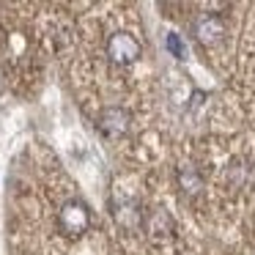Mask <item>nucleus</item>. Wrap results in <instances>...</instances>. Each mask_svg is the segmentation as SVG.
Wrapping results in <instances>:
<instances>
[{
    "mask_svg": "<svg viewBox=\"0 0 255 255\" xmlns=\"http://www.w3.org/2000/svg\"><path fill=\"white\" fill-rule=\"evenodd\" d=\"M107 58L118 66L134 63L140 58V41L132 33H113L107 39Z\"/></svg>",
    "mask_w": 255,
    "mask_h": 255,
    "instance_id": "2",
    "label": "nucleus"
},
{
    "mask_svg": "<svg viewBox=\"0 0 255 255\" xmlns=\"http://www.w3.org/2000/svg\"><path fill=\"white\" fill-rule=\"evenodd\" d=\"M167 50L176 52V58H184V47H181V41H178V36H167Z\"/></svg>",
    "mask_w": 255,
    "mask_h": 255,
    "instance_id": "5",
    "label": "nucleus"
},
{
    "mask_svg": "<svg viewBox=\"0 0 255 255\" xmlns=\"http://www.w3.org/2000/svg\"><path fill=\"white\" fill-rule=\"evenodd\" d=\"M96 127H99V132L105 134V137L116 140V137H121V134H127V129H129V113L124 110V107H105V110L99 113Z\"/></svg>",
    "mask_w": 255,
    "mask_h": 255,
    "instance_id": "3",
    "label": "nucleus"
},
{
    "mask_svg": "<svg viewBox=\"0 0 255 255\" xmlns=\"http://www.w3.org/2000/svg\"><path fill=\"white\" fill-rule=\"evenodd\" d=\"M58 225L66 236H83L91 228V211L83 200H66L58 211Z\"/></svg>",
    "mask_w": 255,
    "mask_h": 255,
    "instance_id": "1",
    "label": "nucleus"
},
{
    "mask_svg": "<svg viewBox=\"0 0 255 255\" xmlns=\"http://www.w3.org/2000/svg\"><path fill=\"white\" fill-rule=\"evenodd\" d=\"M195 33H198V39L203 41V44H214V41L222 39L225 25H222V19L217 17V14H203V17H198V22H195Z\"/></svg>",
    "mask_w": 255,
    "mask_h": 255,
    "instance_id": "4",
    "label": "nucleus"
}]
</instances>
